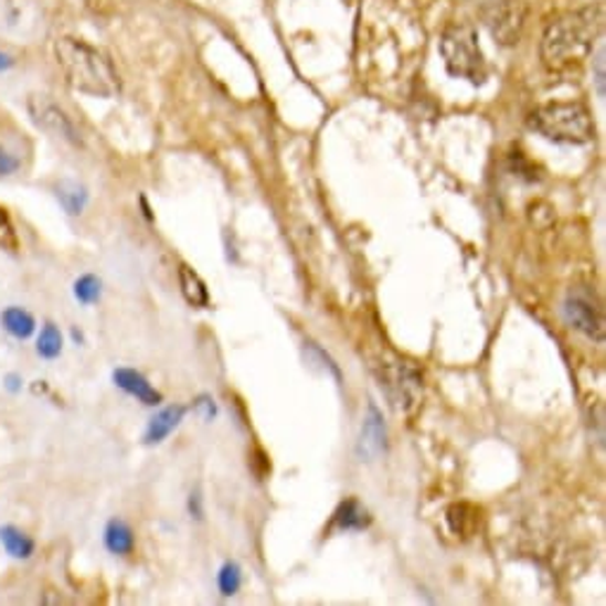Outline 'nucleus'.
<instances>
[{
    "instance_id": "obj_1",
    "label": "nucleus",
    "mask_w": 606,
    "mask_h": 606,
    "mask_svg": "<svg viewBox=\"0 0 606 606\" xmlns=\"http://www.w3.org/2000/svg\"><path fill=\"white\" fill-rule=\"evenodd\" d=\"M604 12L599 6H585L564 12L562 18L547 24L542 34L540 55L542 62L554 72L578 65L589 53L602 34Z\"/></svg>"
},
{
    "instance_id": "obj_2",
    "label": "nucleus",
    "mask_w": 606,
    "mask_h": 606,
    "mask_svg": "<svg viewBox=\"0 0 606 606\" xmlns=\"http://www.w3.org/2000/svg\"><path fill=\"white\" fill-rule=\"evenodd\" d=\"M57 65L67 84L93 98H115L119 93L117 70L103 51L82 39H60L55 43Z\"/></svg>"
},
{
    "instance_id": "obj_3",
    "label": "nucleus",
    "mask_w": 606,
    "mask_h": 606,
    "mask_svg": "<svg viewBox=\"0 0 606 606\" xmlns=\"http://www.w3.org/2000/svg\"><path fill=\"white\" fill-rule=\"evenodd\" d=\"M531 127L554 143L585 146L595 141V121L583 103H547L531 115Z\"/></svg>"
},
{
    "instance_id": "obj_4",
    "label": "nucleus",
    "mask_w": 606,
    "mask_h": 606,
    "mask_svg": "<svg viewBox=\"0 0 606 606\" xmlns=\"http://www.w3.org/2000/svg\"><path fill=\"white\" fill-rule=\"evenodd\" d=\"M440 55L447 72L471 84H483L488 76V65L483 51H480L478 34L474 24L455 22L449 24L440 36Z\"/></svg>"
},
{
    "instance_id": "obj_5",
    "label": "nucleus",
    "mask_w": 606,
    "mask_h": 606,
    "mask_svg": "<svg viewBox=\"0 0 606 606\" xmlns=\"http://www.w3.org/2000/svg\"><path fill=\"white\" fill-rule=\"evenodd\" d=\"M379 385L385 391L393 407L402 414H412L424 400V379L404 362H387L379 369Z\"/></svg>"
},
{
    "instance_id": "obj_6",
    "label": "nucleus",
    "mask_w": 606,
    "mask_h": 606,
    "mask_svg": "<svg viewBox=\"0 0 606 606\" xmlns=\"http://www.w3.org/2000/svg\"><path fill=\"white\" fill-rule=\"evenodd\" d=\"M26 107L39 129L60 138V141L65 143L82 146V136H79V129H76V124L65 113V107L57 105L51 96H39L36 93V96H31L26 100Z\"/></svg>"
},
{
    "instance_id": "obj_7",
    "label": "nucleus",
    "mask_w": 606,
    "mask_h": 606,
    "mask_svg": "<svg viewBox=\"0 0 606 606\" xmlns=\"http://www.w3.org/2000/svg\"><path fill=\"white\" fill-rule=\"evenodd\" d=\"M528 18V6L523 0H492L486 6V24L497 43H519Z\"/></svg>"
},
{
    "instance_id": "obj_8",
    "label": "nucleus",
    "mask_w": 606,
    "mask_h": 606,
    "mask_svg": "<svg viewBox=\"0 0 606 606\" xmlns=\"http://www.w3.org/2000/svg\"><path fill=\"white\" fill-rule=\"evenodd\" d=\"M562 312L573 331H578V333L587 336L589 340H597V343H602L604 340V317H602L599 305L595 302V298L587 290L573 288L566 295Z\"/></svg>"
},
{
    "instance_id": "obj_9",
    "label": "nucleus",
    "mask_w": 606,
    "mask_h": 606,
    "mask_svg": "<svg viewBox=\"0 0 606 606\" xmlns=\"http://www.w3.org/2000/svg\"><path fill=\"white\" fill-rule=\"evenodd\" d=\"M385 445H387V430L383 424V414L379 412L374 402H369L362 433H360V443H357V455L362 457V461H374L385 453Z\"/></svg>"
},
{
    "instance_id": "obj_10",
    "label": "nucleus",
    "mask_w": 606,
    "mask_h": 606,
    "mask_svg": "<svg viewBox=\"0 0 606 606\" xmlns=\"http://www.w3.org/2000/svg\"><path fill=\"white\" fill-rule=\"evenodd\" d=\"M31 152L22 131L8 127L0 131V179H10L24 169V158Z\"/></svg>"
},
{
    "instance_id": "obj_11",
    "label": "nucleus",
    "mask_w": 606,
    "mask_h": 606,
    "mask_svg": "<svg viewBox=\"0 0 606 606\" xmlns=\"http://www.w3.org/2000/svg\"><path fill=\"white\" fill-rule=\"evenodd\" d=\"M113 381L121 393L136 397L146 407H158V404H162V393L138 369L119 366L113 371Z\"/></svg>"
},
{
    "instance_id": "obj_12",
    "label": "nucleus",
    "mask_w": 606,
    "mask_h": 606,
    "mask_svg": "<svg viewBox=\"0 0 606 606\" xmlns=\"http://www.w3.org/2000/svg\"><path fill=\"white\" fill-rule=\"evenodd\" d=\"M185 412L189 410L183 404H169V407H162L158 414L150 416L143 430V445H162L181 426Z\"/></svg>"
},
{
    "instance_id": "obj_13",
    "label": "nucleus",
    "mask_w": 606,
    "mask_h": 606,
    "mask_svg": "<svg viewBox=\"0 0 606 606\" xmlns=\"http://www.w3.org/2000/svg\"><path fill=\"white\" fill-rule=\"evenodd\" d=\"M480 521H483V511L469 502H455L445 511V523L449 533L461 540L474 538L480 531Z\"/></svg>"
},
{
    "instance_id": "obj_14",
    "label": "nucleus",
    "mask_w": 606,
    "mask_h": 606,
    "mask_svg": "<svg viewBox=\"0 0 606 606\" xmlns=\"http://www.w3.org/2000/svg\"><path fill=\"white\" fill-rule=\"evenodd\" d=\"M0 329H3L12 340H18V343H26V340L36 336L39 321L29 309L20 305H8L3 312H0Z\"/></svg>"
},
{
    "instance_id": "obj_15",
    "label": "nucleus",
    "mask_w": 606,
    "mask_h": 606,
    "mask_svg": "<svg viewBox=\"0 0 606 606\" xmlns=\"http://www.w3.org/2000/svg\"><path fill=\"white\" fill-rule=\"evenodd\" d=\"M0 550L14 562H29L36 554V540L14 523L0 525Z\"/></svg>"
},
{
    "instance_id": "obj_16",
    "label": "nucleus",
    "mask_w": 606,
    "mask_h": 606,
    "mask_svg": "<svg viewBox=\"0 0 606 606\" xmlns=\"http://www.w3.org/2000/svg\"><path fill=\"white\" fill-rule=\"evenodd\" d=\"M103 545L115 556H129L136 550V533L124 519H110L105 523Z\"/></svg>"
},
{
    "instance_id": "obj_17",
    "label": "nucleus",
    "mask_w": 606,
    "mask_h": 606,
    "mask_svg": "<svg viewBox=\"0 0 606 606\" xmlns=\"http://www.w3.org/2000/svg\"><path fill=\"white\" fill-rule=\"evenodd\" d=\"M55 198L60 202V208L65 210V214L70 216H82L84 210L88 208L91 193L84 183L74 181V179H62L55 185Z\"/></svg>"
},
{
    "instance_id": "obj_18",
    "label": "nucleus",
    "mask_w": 606,
    "mask_h": 606,
    "mask_svg": "<svg viewBox=\"0 0 606 606\" xmlns=\"http://www.w3.org/2000/svg\"><path fill=\"white\" fill-rule=\"evenodd\" d=\"M369 523H371V517L364 509V504L360 500H354V497H350V500H345L336 509L331 525L338 528V531L350 533V531H364V528H369Z\"/></svg>"
},
{
    "instance_id": "obj_19",
    "label": "nucleus",
    "mask_w": 606,
    "mask_h": 606,
    "mask_svg": "<svg viewBox=\"0 0 606 606\" xmlns=\"http://www.w3.org/2000/svg\"><path fill=\"white\" fill-rule=\"evenodd\" d=\"M34 348L43 362H55L62 357V350H65V336H62V331L53 321H45L41 326V331H36Z\"/></svg>"
},
{
    "instance_id": "obj_20",
    "label": "nucleus",
    "mask_w": 606,
    "mask_h": 606,
    "mask_svg": "<svg viewBox=\"0 0 606 606\" xmlns=\"http://www.w3.org/2000/svg\"><path fill=\"white\" fill-rule=\"evenodd\" d=\"M179 286H181L183 298L189 305L200 307V309H205L210 305V293H208L205 281H202V278L191 267H185V264H181L179 267Z\"/></svg>"
},
{
    "instance_id": "obj_21",
    "label": "nucleus",
    "mask_w": 606,
    "mask_h": 606,
    "mask_svg": "<svg viewBox=\"0 0 606 606\" xmlns=\"http://www.w3.org/2000/svg\"><path fill=\"white\" fill-rule=\"evenodd\" d=\"M72 295H74V300L79 302V305H84V307L98 305L100 298H103V281H100V276H96V274H82L74 281V286H72Z\"/></svg>"
},
{
    "instance_id": "obj_22",
    "label": "nucleus",
    "mask_w": 606,
    "mask_h": 606,
    "mask_svg": "<svg viewBox=\"0 0 606 606\" xmlns=\"http://www.w3.org/2000/svg\"><path fill=\"white\" fill-rule=\"evenodd\" d=\"M243 583V571L236 562H226L220 571V576H216V585H220V593L224 597H233L241 589Z\"/></svg>"
},
{
    "instance_id": "obj_23",
    "label": "nucleus",
    "mask_w": 606,
    "mask_h": 606,
    "mask_svg": "<svg viewBox=\"0 0 606 606\" xmlns=\"http://www.w3.org/2000/svg\"><path fill=\"white\" fill-rule=\"evenodd\" d=\"M305 357H307V362H319V371H321V374L333 376L338 385H340V381H343V379H340V371H338L336 362H333L331 357L326 354L319 345H315V343H305Z\"/></svg>"
},
{
    "instance_id": "obj_24",
    "label": "nucleus",
    "mask_w": 606,
    "mask_h": 606,
    "mask_svg": "<svg viewBox=\"0 0 606 606\" xmlns=\"http://www.w3.org/2000/svg\"><path fill=\"white\" fill-rule=\"evenodd\" d=\"M193 410L205 418V422H212V418L216 416V404L210 395H200L195 402H193Z\"/></svg>"
},
{
    "instance_id": "obj_25",
    "label": "nucleus",
    "mask_w": 606,
    "mask_h": 606,
    "mask_svg": "<svg viewBox=\"0 0 606 606\" xmlns=\"http://www.w3.org/2000/svg\"><path fill=\"white\" fill-rule=\"evenodd\" d=\"M3 387L8 395H20L24 391V376L20 374V371H8V374L3 376Z\"/></svg>"
},
{
    "instance_id": "obj_26",
    "label": "nucleus",
    "mask_w": 606,
    "mask_h": 606,
    "mask_svg": "<svg viewBox=\"0 0 606 606\" xmlns=\"http://www.w3.org/2000/svg\"><path fill=\"white\" fill-rule=\"evenodd\" d=\"M595 82H597V93L604 98V51H599L595 57Z\"/></svg>"
},
{
    "instance_id": "obj_27",
    "label": "nucleus",
    "mask_w": 606,
    "mask_h": 606,
    "mask_svg": "<svg viewBox=\"0 0 606 606\" xmlns=\"http://www.w3.org/2000/svg\"><path fill=\"white\" fill-rule=\"evenodd\" d=\"M189 511L195 521H202V497L198 490L191 492V497H189Z\"/></svg>"
},
{
    "instance_id": "obj_28",
    "label": "nucleus",
    "mask_w": 606,
    "mask_h": 606,
    "mask_svg": "<svg viewBox=\"0 0 606 606\" xmlns=\"http://www.w3.org/2000/svg\"><path fill=\"white\" fill-rule=\"evenodd\" d=\"M12 65H14V60L8 53L0 51V72H8Z\"/></svg>"
},
{
    "instance_id": "obj_29",
    "label": "nucleus",
    "mask_w": 606,
    "mask_h": 606,
    "mask_svg": "<svg viewBox=\"0 0 606 606\" xmlns=\"http://www.w3.org/2000/svg\"><path fill=\"white\" fill-rule=\"evenodd\" d=\"M10 228V216H8V210L0 208V233Z\"/></svg>"
},
{
    "instance_id": "obj_30",
    "label": "nucleus",
    "mask_w": 606,
    "mask_h": 606,
    "mask_svg": "<svg viewBox=\"0 0 606 606\" xmlns=\"http://www.w3.org/2000/svg\"><path fill=\"white\" fill-rule=\"evenodd\" d=\"M70 333H72V340H74V343H76V345H84V343H86V338H84V333H82V331H76V329H72Z\"/></svg>"
},
{
    "instance_id": "obj_31",
    "label": "nucleus",
    "mask_w": 606,
    "mask_h": 606,
    "mask_svg": "<svg viewBox=\"0 0 606 606\" xmlns=\"http://www.w3.org/2000/svg\"><path fill=\"white\" fill-rule=\"evenodd\" d=\"M483 3H492V0H483Z\"/></svg>"
}]
</instances>
